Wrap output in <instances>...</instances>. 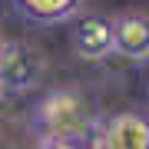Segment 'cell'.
<instances>
[{
	"label": "cell",
	"mask_w": 149,
	"mask_h": 149,
	"mask_svg": "<svg viewBox=\"0 0 149 149\" xmlns=\"http://www.w3.org/2000/svg\"><path fill=\"white\" fill-rule=\"evenodd\" d=\"M70 47L86 63H103L113 56V20L100 13L80 17L70 30Z\"/></svg>",
	"instance_id": "obj_4"
},
{
	"label": "cell",
	"mask_w": 149,
	"mask_h": 149,
	"mask_svg": "<svg viewBox=\"0 0 149 149\" xmlns=\"http://www.w3.org/2000/svg\"><path fill=\"white\" fill-rule=\"evenodd\" d=\"M93 149H149V116L136 109L103 116L93 136Z\"/></svg>",
	"instance_id": "obj_3"
},
{
	"label": "cell",
	"mask_w": 149,
	"mask_h": 149,
	"mask_svg": "<svg viewBox=\"0 0 149 149\" xmlns=\"http://www.w3.org/2000/svg\"><path fill=\"white\" fill-rule=\"evenodd\" d=\"M0 149H3V146H0Z\"/></svg>",
	"instance_id": "obj_9"
},
{
	"label": "cell",
	"mask_w": 149,
	"mask_h": 149,
	"mask_svg": "<svg viewBox=\"0 0 149 149\" xmlns=\"http://www.w3.org/2000/svg\"><path fill=\"white\" fill-rule=\"evenodd\" d=\"M0 47H3V40H0Z\"/></svg>",
	"instance_id": "obj_8"
},
{
	"label": "cell",
	"mask_w": 149,
	"mask_h": 149,
	"mask_svg": "<svg viewBox=\"0 0 149 149\" xmlns=\"http://www.w3.org/2000/svg\"><path fill=\"white\" fill-rule=\"evenodd\" d=\"M37 149H93V143H63V146H37Z\"/></svg>",
	"instance_id": "obj_7"
},
{
	"label": "cell",
	"mask_w": 149,
	"mask_h": 149,
	"mask_svg": "<svg viewBox=\"0 0 149 149\" xmlns=\"http://www.w3.org/2000/svg\"><path fill=\"white\" fill-rule=\"evenodd\" d=\"M113 56L149 63V13H119L113 20Z\"/></svg>",
	"instance_id": "obj_5"
},
{
	"label": "cell",
	"mask_w": 149,
	"mask_h": 149,
	"mask_svg": "<svg viewBox=\"0 0 149 149\" xmlns=\"http://www.w3.org/2000/svg\"><path fill=\"white\" fill-rule=\"evenodd\" d=\"M13 7L33 23H63L83 7V0H13Z\"/></svg>",
	"instance_id": "obj_6"
},
{
	"label": "cell",
	"mask_w": 149,
	"mask_h": 149,
	"mask_svg": "<svg viewBox=\"0 0 149 149\" xmlns=\"http://www.w3.org/2000/svg\"><path fill=\"white\" fill-rule=\"evenodd\" d=\"M43 73H47V60L37 47L23 40H3V47H0V93L7 96L30 93L43 83Z\"/></svg>",
	"instance_id": "obj_2"
},
{
	"label": "cell",
	"mask_w": 149,
	"mask_h": 149,
	"mask_svg": "<svg viewBox=\"0 0 149 149\" xmlns=\"http://www.w3.org/2000/svg\"><path fill=\"white\" fill-rule=\"evenodd\" d=\"M100 113L93 100L83 90L60 86L50 90L43 100L33 106V133L40 146H63V143H93Z\"/></svg>",
	"instance_id": "obj_1"
}]
</instances>
